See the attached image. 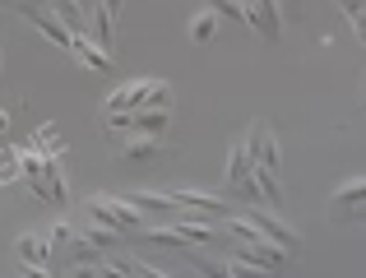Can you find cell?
I'll return each mask as SVG.
<instances>
[{
  "mask_svg": "<svg viewBox=\"0 0 366 278\" xmlns=\"http://www.w3.org/2000/svg\"><path fill=\"white\" fill-rule=\"evenodd\" d=\"M125 199H130V204L134 209H144V214H158V218H167V223H177V199H172V195H158V190H130V195H125Z\"/></svg>",
  "mask_w": 366,
  "mask_h": 278,
  "instance_id": "9",
  "label": "cell"
},
{
  "mask_svg": "<svg viewBox=\"0 0 366 278\" xmlns=\"http://www.w3.org/2000/svg\"><path fill=\"white\" fill-rule=\"evenodd\" d=\"M227 255H246V260L264 264V269H278V264L287 260V251H283V246H278V242H269L264 232H259V237H250V242H237V246H232V251H227Z\"/></svg>",
  "mask_w": 366,
  "mask_h": 278,
  "instance_id": "5",
  "label": "cell"
},
{
  "mask_svg": "<svg viewBox=\"0 0 366 278\" xmlns=\"http://www.w3.org/2000/svg\"><path fill=\"white\" fill-rule=\"evenodd\" d=\"M74 56H79L89 70H98V74L112 70V51H107V46H98L93 37H79V42H74Z\"/></svg>",
  "mask_w": 366,
  "mask_h": 278,
  "instance_id": "15",
  "label": "cell"
},
{
  "mask_svg": "<svg viewBox=\"0 0 366 278\" xmlns=\"http://www.w3.org/2000/svg\"><path fill=\"white\" fill-rule=\"evenodd\" d=\"M352 28H357V42L366 46V9H362V14H357V19H352Z\"/></svg>",
  "mask_w": 366,
  "mask_h": 278,
  "instance_id": "30",
  "label": "cell"
},
{
  "mask_svg": "<svg viewBox=\"0 0 366 278\" xmlns=\"http://www.w3.org/2000/svg\"><path fill=\"white\" fill-rule=\"evenodd\" d=\"M14 177H24V162H19V144H9V149H0V181Z\"/></svg>",
  "mask_w": 366,
  "mask_h": 278,
  "instance_id": "20",
  "label": "cell"
},
{
  "mask_svg": "<svg viewBox=\"0 0 366 278\" xmlns=\"http://www.w3.org/2000/svg\"><path fill=\"white\" fill-rule=\"evenodd\" d=\"M84 214L93 218V223H102V227H117V232H125V237H139L144 227V209H134L130 199H117V195H93L89 204H84Z\"/></svg>",
  "mask_w": 366,
  "mask_h": 278,
  "instance_id": "1",
  "label": "cell"
},
{
  "mask_svg": "<svg viewBox=\"0 0 366 278\" xmlns=\"http://www.w3.org/2000/svg\"><path fill=\"white\" fill-rule=\"evenodd\" d=\"M172 107H139V111H107V130L117 135H167Z\"/></svg>",
  "mask_w": 366,
  "mask_h": 278,
  "instance_id": "3",
  "label": "cell"
},
{
  "mask_svg": "<svg viewBox=\"0 0 366 278\" xmlns=\"http://www.w3.org/2000/svg\"><path fill=\"white\" fill-rule=\"evenodd\" d=\"M74 5H79V9H84V14H89V19H93V9H98V5H102V0H74Z\"/></svg>",
  "mask_w": 366,
  "mask_h": 278,
  "instance_id": "31",
  "label": "cell"
},
{
  "mask_svg": "<svg viewBox=\"0 0 366 278\" xmlns=\"http://www.w3.org/2000/svg\"><path fill=\"white\" fill-rule=\"evenodd\" d=\"M121 5H125V0H102V9H107V14H112V19H117V14H121Z\"/></svg>",
  "mask_w": 366,
  "mask_h": 278,
  "instance_id": "32",
  "label": "cell"
},
{
  "mask_svg": "<svg viewBox=\"0 0 366 278\" xmlns=\"http://www.w3.org/2000/svg\"><path fill=\"white\" fill-rule=\"evenodd\" d=\"M246 14H250V28H255L264 42H278V37H283V5H278V0H246Z\"/></svg>",
  "mask_w": 366,
  "mask_h": 278,
  "instance_id": "4",
  "label": "cell"
},
{
  "mask_svg": "<svg viewBox=\"0 0 366 278\" xmlns=\"http://www.w3.org/2000/svg\"><path fill=\"white\" fill-rule=\"evenodd\" d=\"M209 9H218L223 19H237V24L250 28V14H246V0H209Z\"/></svg>",
  "mask_w": 366,
  "mask_h": 278,
  "instance_id": "21",
  "label": "cell"
},
{
  "mask_svg": "<svg viewBox=\"0 0 366 278\" xmlns=\"http://www.w3.org/2000/svg\"><path fill=\"white\" fill-rule=\"evenodd\" d=\"M33 144H37L42 153H51V158H61V153H65V144L56 139V126H42V130L33 135Z\"/></svg>",
  "mask_w": 366,
  "mask_h": 278,
  "instance_id": "23",
  "label": "cell"
},
{
  "mask_svg": "<svg viewBox=\"0 0 366 278\" xmlns=\"http://www.w3.org/2000/svg\"><path fill=\"white\" fill-rule=\"evenodd\" d=\"M278 5H283V19H297V14H302V0H278Z\"/></svg>",
  "mask_w": 366,
  "mask_h": 278,
  "instance_id": "29",
  "label": "cell"
},
{
  "mask_svg": "<svg viewBox=\"0 0 366 278\" xmlns=\"http://www.w3.org/2000/svg\"><path fill=\"white\" fill-rule=\"evenodd\" d=\"M250 172H255V158H250L246 139H237V144H232V153H227V190H232V195L250 181Z\"/></svg>",
  "mask_w": 366,
  "mask_h": 278,
  "instance_id": "10",
  "label": "cell"
},
{
  "mask_svg": "<svg viewBox=\"0 0 366 278\" xmlns=\"http://www.w3.org/2000/svg\"><path fill=\"white\" fill-rule=\"evenodd\" d=\"M144 242H153V246H172V251H190V242L181 237V227L177 223H167V227H144Z\"/></svg>",
  "mask_w": 366,
  "mask_h": 278,
  "instance_id": "17",
  "label": "cell"
},
{
  "mask_svg": "<svg viewBox=\"0 0 366 278\" xmlns=\"http://www.w3.org/2000/svg\"><path fill=\"white\" fill-rule=\"evenodd\" d=\"M74 237H79V232H74L70 223H56V227H51V246H56V251H70Z\"/></svg>",
  "mask_w": 366,
  "mask_h": 278,
  "instance_id": "25",
  "label": "cell"
},
{
  "mask_svg": "<svg viewBox=\"0 0 366 278\" xmlns=\"http://www.w3.org/2000/svg\"><path fill=\"white\" fill-rule=\"evenodd\" d=\"M172 199H177L181 209H195L199 218H232V209H227V199L209 195V190H167Z\"/></svg>",
  "mask_w": 366,
  "mask_h": 278,
  "instance_id": "7",
  "label": "cell"
},
{
  "mask_svg": "<svg viewBox=\"0 0 366 278\" xmlns=\"http://www.w3.org/2000/svg\"><path fill=\"white\" fill-rule=\"evenodd\" d=\"M214 33H218V9H199V14L190 19V37H195V42H214Z\"/></svg>",
  "mask_w": 366,
  "mask_h": 278,
  "instance_id": "18",
  "label": "cell"
},
{
  "mask_svg": "<svg viewBox=\"0 0 366 278\" xmlns=\"http://www.w3.org/2000/svg\"><path fill=\"white\" fill-rule=\"evenodd\" d=\"M98 269H102V278H134V260H121V255H102L98 260Z\"/></svg>",
  "mask_w": 366,
  "mask_h": 278,
  "instance_id": "22",
  "label": "cell"
},
{
  "mask_svg": "<svg viewBox=\"0 0 366 278\" xmlns=\"http://www.w3.org/2000/svg\"><path fill=\"white\" fill-rule=\"evenodd\" d=\"M246 149H250V158H255V167H278V144H274V135H269L264 121H255V126H250Z\"/></svg>",
  "mask_w": 366,
  "mask_h": 278,
  "instance_id": "8",
  "label": "cell"
},
{
  "mask_svg": "<svg viewBox=\"0 0 366 278\" xmlns=\"http://www.w3.org/2000/svg\"><path fill=\"white\" fill-rule=\"evenodd\" d=\"M352 218H357V223H366V209H357V214H352Z\"/></svg>",
  "mask_w": 366,
  "mask_h": 278,
  "instance_id": "34",
  "label": "cell"
},
{
  "mask_svg": "<svg viewBox=\"0 0 366 278\" xmlns=\"http://www.w3.org/2000/svg\"><path fill=\"white\" fill-rule=\"evenodd\" d=\"M19 269H24V278H51L46 264H19Z\"/></svg>",
  "mask_w": 366,
  "mask_h": 278,
  "instance_id": "28",
  "label": "cell"
},
{
  "mask_svg": "<svg viewBox=\"0 0 366 278\" xmlns=\"http://www.w3.org/2000/svg\"><path fill=\"white\" fill-rule=\"evenodd\" d=\"M134 278H167V274L153 269V264H144V260H134Z\"/></svg>",
  "mask_w": 366,
  "mask_h": 278,
  "instance_id": "27",
  "label": "cell"
},
{
  "mask_svg": "<svg viewBox=\"0 0 366 278\" xmlns=\"http://www.w3.org/2000/svg\"><path fill=\"white\" fill-rule=\"evenodd\" d=\"M227 264H232L237 278H274V269H264V264L246 260V255H227Z\"/></svg>",
  "mask_w": 366,
  "mask_h": 278,
  "instance_id": "19",
  "label": "cell"
},
{
  "mask_svg": "<svg viewBox=\"0 0 366 278\" xmlns=\"http://www.w3.org/2000/svg\"><path fill=\"white\" fill-rule=\"evenodd\" d=\"M246 218H250V223H255V227H259V232H264V237H269V242H278V246H283V251H287V255H292V251H297V246H302V237H297V232H292V227H287V223H283V218H274V214H269V209H246Z\"/></svg>",
  "mask_w": 366,
  "mask_h": 278,
  "instance_id": "6",
  "label": "cell"
},
{
  "mask_svg": "<svg viewBox=\"0 0 366 278\" xmlns=\"http://www.w3.org/2000/svg\"><path fill=\"white\" fill-rule=\"evenodd\" d=\"M65 274H70V278H102L98 264H65Z\"/></svg>",
  "mask_w": 366,
  "mask_h": 278,
  "instance_id": "26",
  "label": "cell"
},
{
  "mask_svg": "<svg viewBox=\"0 0 366 278\" xmlns=\"http://www.w3.org/2000/svg\"><path fill=\"white\" fill-rule=\"evenodd\" d=\"M139 107H172V89L162 79H134L107 98V111H139Z\"/></svg>",
  "mask_w": 366,
  "mask_h": 278,
  "instance_id": "2",
  "label": "cell"
},
{
  "mask_svg": "<svg viewBox=\"0 0 366 278\" xmlns=\"http://www.w3.org/2000/svg\"><path fill=\"white\" fill-rule=\"evenodd\" d=\"M167 149V139L162 135H130L121 144V158H130V162H149V158H158V153Z\"/></svg>",
  "mask_w": 366,
  "mask_h": 278,
  "instance_id": "12",
  "label": "cell"
},
{
  "mask_svg": "<svg viewBox=\"0 0 366 278\" xmlns=\"http://www.w3.org/2000/svg\"><path fill=\"white\" fill-rule=\"evenodd\" d=\"M177 227H181V237H186L190 246H214V242H218V227H209V218H190V214H181V218H177Z\"/></svg>",
  "mask_w": 366,
  "mask_h": 278,
  "instance_id": "14",
  "label": "cell"
},
{
  "mask_svg": "<svg viewBox=\"0 0 366 278\" xmlns=\"http://www.w3.org/2000/svg\"><path fill=\"white\" fill-rule=\"evenodd\" d=\"M5 130H9V111L0 107V135H5Z\"/></svg>",
  "mask_w": 366,
  "mask_h": 278,
  "instance_id": "33",
  "label": "cell"
},
{
  "mask_svg": "<svg viewBox=\"0 0 366 278\" xmlns=\"http://www.w3.org/2000/svg\"><path fill=\"white\" fill-rule=\"evenodd\" d=\"M89 237H93V242L102 246V251H112V246H117L125 232H117V227H102V223H93V227H89Z\"/></svg>",
  "mask_w": 366,
  "mask_h": 278,
  "instance_id": "24",
  "label": "cell"
},
{
  "mask_svg": "<svg viewBox=\"0 0 366 278\" xmlns=\"http://www.w3.org/2000/svg\"><path fill=\"white\" fill-rule=\"evenodd\" d=\"M51 237H19L14 242V255H19V264H46L51 260Z\"/></svg>",
  "mask_w": 366,
  "mask_h": 278,
  "instance_id": "13",
  "label": "cell"
},
{
  "mask_svg": "<svg viewBox=\"0 0 366 278\" xmlns=\"http://www.w3.org/2000/svg\"><path fill=\"white\" fill-rule=\"evenodd\" d=\"M334 214H357V209H366V177H352V181H343L339 190H334Z\"/></svg>",
  "mask_w": 366,
  "mask_h": 278,
  "instance_id": "11",
  "label": "cell"
},
{
  "mask_svg": "<svg viewBox=\"0 0 366 278\" xmlns=\"http://www.w3.org/2000/svg\"><path fill=\"white\" fill-rule=\"evenodd\" d=\"M255 186L264 209H283V186H278V167H255Z\"/></svg>",
  "mask_w": 366,
  "mask_h": 278,
  "instance_id": "16",
  "label": "cell"
}]
</instances>
